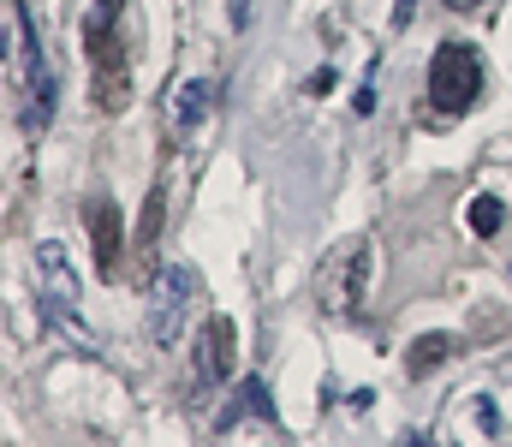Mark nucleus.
Wrapping results in <instances>:
<instances>
[{"label":"nucleus","mask_w":512,"mask_h":447,"mask_svg":"<svg viewBox=\"0 0 512 447\" xmlns=\"http://www.w3.org/2000/svg\"><path fill=\"white\" fill-rule=\"evenodd\" d=\"M483 96V60L471 42H441L429 60V102L435 114H465Z\"/></svg>","instance_id":"1"},{"label":"nucleus","mask_w":512,"mask_h":447,"mask_svg":"<svg viewBox=\"0 0 512 447\" xmlns=\"http://www.w3.org/2000/svg\"><path fill=\"white\" fill-rule=\"evenodd\" d=\"M501 221H507L501 197H477V203H471V233H477V239H495V233H501Z\"/></svg>","instance_id":"10"},{"label":"nucleus","mask_w":512,"mask_h":447,"mask_svg":"<svg viewBox=\"0 0 512 447\" xmlns=\"http://www.w3.org/2000/svg\"><path fill=\"white\" fill-rule=\"evenodd\" d=\"M90 60H96V102H102V108H120V102H126V60H120V48L108 42V12L90 18Z\"/></svg>","instance_id":"5"},{"label":"nucleus","mask_w":512,"mask_h":447,"mask_svg":"<svg viewBox=\"0 0 512 447\" xmlns=\"http://www.w3.org/2000/svg\"><path fill=\"white\" fill-rule=\"evenodd\" d=\"M447 352H453V334H423V340L411 346V358H405V376H429Z\"/></svg>","instance_id":"9"},{"label":"nucleus","mask_w":512,"mask_h":447,"mask_svg":"<svg viewBox=\"0 0 512 447\" xmlns=\"http://www.w3.org/2000/svg\"><path fill=\"white\" fill-rule=\"evenodd\" d=\"M36 287H42V310L84 346V352H96V340L84 334V322H78V275H72V257H66V245H54V239H42L36 245Z\"/></svg>","instance_id":"2"},{"label":"nucleus","mask_w":512,"mask_h":447,"mask_svg":"<svg viewBox=\"0 0 512 447\" xmlns=\"http://www.w3.org/2000/svg\"><path fill=\"white\" fill-rule=\"evenodd\" d=\"M90 245H96V275L102 281H120V251H126V227H120V209L108 197H90Z\"/></svg>","instance_id":"6"},{"label":"nucleus","mask_w":512,"mask_h":447,"mask_svg":"<svg viewBox=\"0 0 512 447\" xmlns=\"http://www.w3.org/2000/svg\"><path fill=\"white\" fill-rule=\"evenodd\" d=\"M471 6H477V0H447V12H471Z\"/></svg>","instance_id":"12"},{"label":"nucleus","mask_w":512,"mask_h":447,"mask_svg":"<svg viewBox=\"0 0 512 447\" xmlns=\"http://www.w3.org/2000/svg\"><path fill=\"white\" fill-rule=\"evenodd\" d=\"M209 108H215V84H209V78H191V84L179 90V102H173V126H179V132H197V126L209 120Z\"/></svg>","instance_id":"8"},{"label":"nucleus","mask_w":512,"mask_h":447,"mask_svg":"<svg viewBox=\"0 0 512 447\" xmlns=\"http://www.w3.org/2000/svg\"><path fill=\"white\" fill-rule=\"evenodd\" d=\"M233 340H239L233 316H209V322H203V334H197V358H191V376H197V388H215V382H227V370H233Z\"/></svg>","instance_id":"4"},{"label":"nucleus","mask_w":512,"mask_h":447,"mask_svg":"<svg viewBox=\"0 0 512 447\" xmlns=\"http://www.w3.org/2000/svg\"><path fill=\"white\" fill-rule=\"evenodd\" d=\"M197 293H203V281H197L191 263H167V269H161L155 298H149V340H155V346H173V340H179V328H185Z\"/></svg>","instance_id":"3"},{"label":"nucleus","mask_w":512,"mask_h":447,"mask_svg":"<svg viewBox=\"0 0 512 447\" xmlns=\"http://www.w3.org/2000/svg\"><path fill=\"white\" fill-rule=\"evenodd\" d=\"M245 418H274V388L262 382V376H245L239 382V394H233V406L227 412H215V430H233V424H245Z\"/></svg>","instance_id":"7"},{"label":"nucleus","mask_w":512,"mask_h":447,"mask_svg":"<svg viewBox=\"0 0 512 447\" xmlns=\"http://www.w3.org/2000/svg\"><path fill=\"white\" fill-rule=\"evenodd\" d=\"M120 6H126V0H96V12H120Z\"/></svg>","instance_id":"13"},{"label":"nucleus","mask_w":512,"mask_h":447,"mask_svg":"<svg viewBox=\"0 0 512 447\" xmlns=\"http://www.w3.org/2000/svg\"><path fill=\"white\" fill-rule=\"evenodd\" d=\"M411 18H417V0H393V24H399V30H405V24H411Z\"/></svg>","instance_id":"11"}]
</instances>
